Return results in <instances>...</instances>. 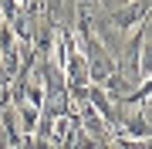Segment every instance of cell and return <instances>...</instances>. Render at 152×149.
I'll return each instance as SVG.
<instances>
[{"label": "cell", "mask_w": 152, "mask_h": 149, "mask_svg": "<svg viewBox=\"0 0 152 149\" xmlns=\"http://www.w3.org/2000/svg\"><path fill=\"white\" fill-rule=\"evenodd\" d=\"M139 75H142V78L152 75V41H142V51H139Z\"/></svg>", "instance_id": "cell-4"}, {"label": "cell", "mask_w": 152, "mask_h": 149, "mask_svg": "<svg viewBox=\"0 0 152 149\" xmlns=\"http://www.w3.org/2000/svg\"><path fill=\"white\" fill-rule=\"evenodd\" d=\"M118 132H122V136H129V139H149V136H152V122L142 115V109H135L132 115H122Z\"/></svg>", "instance_id": "cell-2"}, {"label": "cell", "mask_w": 152, "mask_h": 149, "mask_svg": "<svg viewBox=\"0 0 152 149\" xmlns=\"http://www.w3.org/2000/svg\"><path fill=\"white\" fill-rule=\"evenodd\" d=\"M17 4H20V7H24V4H27V0H17Z\"/></svg>", "instance_id": "cell-6"}, {"label": "cell", "mask_w": 152, "mask_h": 149, "mask_svg": "<svg viewBox=\"0 0 152 149\" xmlns=\"http://www.w3.org/2000/svg\"><path fill=\"white\" fill-rule=\"evenodd\" d=\"M142 31H145V41H152V14L142 21Z\"/></svg>", "instance_id": "cell-5"}, {"label": "cell", "mask_w": 152, "mask_h": 149, "mask_svg": "<svg viewBox=\"0 0 152 149\" xmlns=\"http://www.w3.org/2000/svg\"><path fill=\"white\" fill-rule=\"evenodd\" d=\"M17 109H20V132L31 139L34 132H37V122H41V109H34V105H27V102H17Z\"/></svg>", "instance_id": "cell-3"}, {"label": "cell", "mask_w": 152, "mask_h": 149, "mask_svg": "<svg viewBox=\"0 0 152 149\" xmlns=\"http://www.w3.org/2000/svg\"><path fill=\"white\" fill-rule=\"evenodd\" d=\"M149 14H152V0H125V4L112 7V10H105L108 24H112L115 31H122V34H129L132 27H139Z\"/></svg>", "instance_id": "cell-1"}]
</instances>
